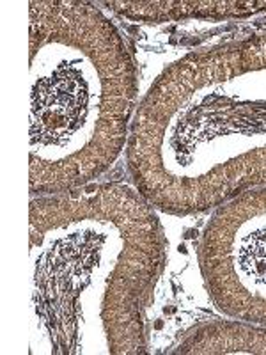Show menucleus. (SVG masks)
<instances>
[{
	"instance_id": "obj_1",
	"label": "nucleus",
	"mask_w": 266,
	"mask_h": 355,
	"mask_svg": "<svg viewBox=\"0 0 266 355\" xmlns=\"http://www.w3.org/2000/svg\"><path fill=\"white\" fill-rule=\"evenodd\" d=\"M30 190L66 192L114 164L135 96L116 28L78 2H30Z\"/></svg>"
},
{
	"instance_id": "obj_2",
	"label": "nucleus",
	"mask_w": 266,
	"mask_h": 355,
	"mask_svg": "<svg viewBox=\"0 0 266 355\" xmlns=\"http://www.w3.org/2000/svg\"><path fill=\"white\" fill-rule=\"evenodd\" d=\"M201 268L218 309L266 325V189L224 202L208 222Z\"/></svg>"
},
{
	"instance_id": "obj_3",
	"label": "nucleus",
	"mask_w": 266,
	"mask_h": 355,
	"mask_svg": "<svg viewBox=\"0 0 266 355\" xmlns=\"http://www.w3.org/2000/svg\"><path fill=\"white\" fill-rule=\"evenodd\" d=\"M177 354H266V329L213 323L190 334Z\"/></svg>"
}]
</instances>
